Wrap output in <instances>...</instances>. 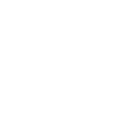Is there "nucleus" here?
<instances>
[]
</instances>
